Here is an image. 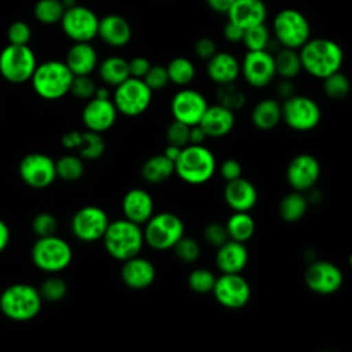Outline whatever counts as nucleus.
Segmentation results:
<instances>
[{
    "label": "nucleus",
    "mask_w": 352,
    "mask_h": 352,
    "mask_svg": "<svg viewBox=\"0 0 352 352\" xmlns=\"http://www.w3.org/2000/svg\"><path fill=\"white\" fill-rule=\"evenodd\" d=\"M301 67L315 78H326L338 72L344 62V51L336 41L324 37L309 38L298 50Z\"/></svg>",
    "instance_id": "f257e3e1"
},
{
    "label": "nucleus",
    "mask_w": 352,
    "mask_h": 352,
    "mask_svg": "<svg viewBox=\"0 0 352 352\" xmlns=\"http://www.w3.org/2000/svg\"><path fill=\"white\" fill-rule=\"evenodd\" d=\"M102 242L113 258L125 261L140 253L144 243L143 228L125 217L117 219L109 223Z\"/></svg>",
    "instance_id": "f03ea898"
},
{
    "label": "nucleus",
    "mask_w": 352,
    "mask_h": 352,
    "mask_svg": "<svg viewBox=\"0 0 352 352\" xmlns=\"http://www.w3.org/2000/svg\"><path fill=\"white\" fill-rule=\"evenodd\" d=\"M216 172V158L204 144H187L175 161V173L187 184L209 182Z\"/></svg>",
    "instance_id": "7ed1b4c3"
},
{
    "label": "nucleus",
    "mask_w": 352,
    "mask_h": 352,
    "mask_svg": "<svg viewBox=\"0 0 352 352\" xmlns=\"http://www.w3.org/2000/svg\"><path fill=\"white\" fill-rule=\"evenodd\" d=\"M43 300L38 289L29 283H14L0 294L1 314L15 322H28L36 318L41 309Z\"/></svg>",
    "instance_id": "20e7f679"
},
{
    "label": "nucleus",
    "mask_w": 352,
    "mask_h": 352,
    "mask_svg": "<svg viewBox=\"0 0 352 352\" xmlns=\"http://www.w3.org/2000/svg\"><path fill=\"white\" fill-rule=\"evenodd\" d=\"M73 77L63 60L52 59L36 66L30 82L40 98L56 100L69 94Z\"/></svg>",
    "instance_id": "39448f33"
},
{
    "label": "nucleus",
    "mask_w": 352,
    "mask_h": 352,
    "mask_svg": "<svg viewBox=\"0 0 352 352\" xmlns=\"http://www.w3.org/2000/svg\"><path fill=\"white\" fill-rule=\"evenodd\" d=\"M184 235L183 220L172 212L154 213L143 226V238L154 250H169Z\"/></svg>",
    "instance_id": "423d86ee"
},
{
    "label": "nucleus",
    "mask_w": 352,
    "mask_h": 352,
    "mask_svg": "<svg viewBox=\"0 0 352 352\" xmlns=\"http://www.w3.org/2000/svg\"><path fill=\"white\" fill-rule=\"evenodd\" d=\"M72 258L73 250L69 242L56 235L37 238L32 246L33 264L47 274H58L66 270Z\"/></svg>",
    "instance_id": "0eeeda50"
},
{
    "label": "nucleus",
    "mask_w": 352,
    "mask_h": 352,
    "mask_svg": "<svg viewBox=\"0 0 352 352\" xmlns=\"http://www.w3.org/2000/svg\"><path fill=\"white\" fill-rule=\"evenodd\" d=\"M272 30L282 48L300 50L311 38V25L296 8L280 10L272 21Z\"/></svg>",
    "instance_id": "6e6552de"
},
{
    "label": "nucleus",
    "mask_w": 352,
    "mask_h": 352,
    "mask_svg": "<svg viewBox=\"0 0 352 352\" xmlns=\"http://www.w3.org/2000/svg\"><path fill=\"white\" fill-rule=\"evenodd\" d=\"M37 59L29 45H6L0 52V74L12 84L30 81Z\"/></svg>",
    "instance_id": "1a4fd4ad"
},
{
    "label": "nucleus",
    "mask_w": 352,
    "mask_h": 352,
    "mask_svg": "<svg viewBox=\"0 0 352 352\" xmlns=\"http://www.w3.org/2000/svg\"><path fill=\"white\" fill-rule=\"evenodd\" d=\"M153 99V91L140 78L129 77L120 85L114 87L113 103L118 113L126 117L143 114Z\"/></svg>",
    "instance_id": "9d476101"
},
{
    "label": "nucleus",
    "mask_w": 352,
    "mask_h": 352,
    "mask_svg": "<svg viewBox=\"0 0 352 352\" xmlns=\"http://www.w3.org/2000/svg\"><path fill=\"white\" fill-rule=\"evenodd\" d=\"M282 106V121L297 131L307 132L318 126L322 118V111L319 104L309 96L293 95L292 98L283 100Z\"/></svg>",
    "instance_id": "9b49d317"
},
{
    "label": "nucleus",
    "mask_w": 352,
    "mask_h": 352,
    "mask_svg": "<svg viewBox=\"0 0 352 352\" xmlns=\"http://www.w3.org/2000/svg\"><path fill=\"white\" fill-rule=\"evenodd\" d=\"M63 33L74 43H91L98 36L99 18L88 7L76 4L66 8L60 19Z\"/></svg>",
    "instance_id": "f8f14e48"
},
{
    "label": "nucleus",
    "mask_w": 352,
    "mask_h": 352,
    "mask_svg": "<svg viewBox=\"0 0 352 352\" xmlns=\"http://www.w3.org/2000/svg\"><path fill=\"white\" fill-rule=\"evenodd\" d=\"M109 223L110 219L102 208L96 205H87L73 214L70 230L81 242H96L102 241Z\"/></svg>",
    "instance_id": "ddd939ff"
},
{
    "label": "nucleus",
    "mask_w": 352,
    "mask_h": 352,
    "mask_svg": "<svg viewBox=\"0 0 352 352\" xmlns=\"http://www.w3.org/2000/svg\"><path fill=\"white\" fill-rule=\"evenodd\" d=\"M212 293L216 301L228 309L245 307L252 296L250 285L241 274H221L216 276Z\"/></svg>",
    "instance_id": "4468645a"
},
{
    "label": "nucleus",
    "mask_w": 352,
    "mask_h": 352,
    "mask_svg": "<svg viewBox=\"0 0 352 352\" xmlns=\"http://www.w3.org/2000/svg\"><path fill=\"white\" fill-rule=\"evenodd\" d=\"M304 282L314 293L329 296L340 290L344 282V275L334 263L327 260H314L304 272Z\"/></svg>",
    "instance_id": "2eb2a0df"
},
{
    "label": "nucleus",
    "mask_w": 352,
    "mask_h": 352,
    "mask_svg": "<svg viewBox=\"0 0 352 352\" xmlns=\"http://www.w3.org/2000/svg\"><path fill=\"white\" fill-rule=\"evenodd\" d=\"M19 176L32 188H45L56 179L55 161L44 153L26 154L19 162Z\"/></svg>",
    "instance_id": "dca6fc26"
},
{
    "label": "nucleus",
    "mask_w": 352,
    "mask_h": 352,
    "mask_svg": "<svg viewBox=\"0 0 352 352\" xmlns=\"http://www.w3.org/2000/svg\"><path fill=\"white\" fill-rule=\"evenodd\" d=\"M209 104L201 92L191 88H183L172 96L170 113L173 120L192 126L199 124Z\"/></svg>",
    "instance_id": "f3484780"
},
{
    "label": "nucleus",
    "mask_w": 352,
    "mask_h": 352,
    "mask_svg": "<svg viewBox=\"0 0 352 352\" xmlns=\"http://www.w3.org/2000/svg\"><path fill=\"white\" fill-rule=\"evenodd\" d=\"M241 72L245 81L254 88H264L270 85L276 73L274 65V55L265 51H248L245 55Z\"/></svg>",
    "instance_id": "a211bd4d"
},
{
    "label": "nucleus",
    "mask_w": 352,
    "mask_h": 352,
    "mask_svg": "<svg viewBox=\"0 0 352 352\" xmlns=\"http://www.w3.org/2000/svg\"><path fill=\"white\" fill-rule=\"evenodd\" d=\"M320 176V164L312 154H298L290 160L286 168V179L294 191L305 192L315 187Z\"/></svg>",
    "instance_id": "6ab92c4d"
},
{
    "label": "nucleus",
    "mask_w": 352,
    "mask_h": 352,
    "mask_svg": "<svg viewBox=\"0 0 352 352\" xmlns=\"http://www.w3.org/2000/svg\"><path fill=\"white\" fill-rule=\"evenodd\" d=\"M117 114L118 111L111 99L91 98L82 109L81 120L87 131L102 133L114 125Z\"/></svg>",
    "instance_id": "aec40b11"
},
{
    "label": "nucleus",
    "mask_w": 352,
    "mask_h": 352,
    "mask_svg": "<svg viewBox=\"0 0 352 352\" xmlns=\"http://www.w3.org/2000/svg\"><path fill=\"white\" fill-rule=\"evenodd\" d=\"M223 197L227 206L234 212H249L258 198L254 184L242 176L226 183Z\"/></svg>",
    "instance_id": "412c9836"
},
{
    "label": "nucleus",
    "mask_w": 352,
    "mask_h": 352,
    "mask_svg": "<svg viewBox=\"0 0 352 352\" xmlns=\"http://www.w3.org/2000/svg\"><path fill=\"white\" fill-rule=\"evenodd\" d=\"M124 217L143 226L154 214V199L143 188H131L125 192L121 202Z\"/></svg>",
    "instance_id": "4be33fe9"
},
{
    "label": "nucleus",
    "mask_w": 352,
    "mask_h": 352,
    "mask_svg": "<svg viewBox=\"0 0 352 352\" xmlns=\"http://www.w3.org/2000/svg\"><path fill=\"white\" fill-rule=\"evenodd\" d=\"M121 279L131 289H146L155 279V267L150 260L138 254L132 258L122 261Z\"/></svg>",
    "instance_id": "5701e85b"
},
{
    "label": "nucleus",
    "mask_w": 352,
    "mask_h": 352,
    "mask_svg": "<svg viewBox=\"0 0 352 352\" xmlns=\"http://www.w3.org/2000/svg\"><path fill=\"white\" fill-rule=\"evenodd\" d=\"M226 15L230 22L245 30L265 22L267 6L263 0H235Z\"/></svg>",
    "instance_id": "b1692460"
},
{
    "label": "nucleus",
    "mask_w": 352,
    "mask_h": 352,
    "mask_svg": "<svg viewBox=\"0 0 352 352\" xmlns=\"http://www.w3.org/2000/svg\"><path fill=\"white\" fill-rule=\"evenodd\" d=\"M214 261L221 274H241L249 261V252L243 242L228 239L217 248Z\"/></svg>",
    "instance_id": "393cba45"
},
{
    "label": "nucleus",
    "mask_w": 352,
    "mask_h": 352,
    "mask_svg": "<svg viewBox=\"0 0 352 352\" xmlns=\"http://www.w3.org/2000/svg\"><path fill=\"white\" fill-rule=\"evenodd\" d=\"M98 36L110 47H125L132 38V28L129 22L117 14H109L99 19Z\"/></svg>",
    "instance_id": "a878e982"
},
{
    "label": "nucleus",
    "mask_w": 352,
    "mask_h": 352,
    "mask_svg": "<svg viewBox=\"0 0 352 352\" xmlns=\"http://www.w3.org/2000/svg\"><path fill=\"white\" fill-rule=\"evenodd\" d=\"M198 125L205 131L208 138H223L232 131L235 125V114L216 103L206 107Z\"/></svg>",
    "instance_id": "bb28decb"
},
{
    "label": "nucleus",
    "mask_w": 352,
    "mask_h": 352,
    "mask_svg": "<svg viewBox=\"0 0 352 352\" xmlns=\"http://www.w3.org/2000/svg\"><path fill=\"white\" fill-rule=\"evenodd\" d=\"M206 73L217 85L235 82L241 74V63L232 54L217 51L210 59H208Z\"/></svg>",
    "instance_id": "cd10ccee"
},
{
    "label": "nucleus",
    "mask_w": 352,
    "mask_h": 352,
    "mask_svg": "<svg viewBox=\"0 0 352 352\" xmlns=\"http://www.w3.org/2000/svg\"><path fill=\"white\" fill-rule=\"evenodd\" d=\"M63 62L73 76H89L98 66V54L89 43H74Z\"/></svg>",
    "instance_id": "c85d7f7f"
},
{
    "label": "nucleus",
    "mask_w": 352,
    "mask_h": 352,
    "mask_svg": "<svg viewBox=\"0 0 352 352\" xmlns=\"http://www.w3.org/2000/svg\"><path fill=\"white\" fill-rule=\"evenodd\" d=\"M250 120L253 125L261 131L274 129L282 121L280 102L272 98L261 99L253 107L250 113Z\"/></svg>",
    "instance_id": "c756f323"
},
{
    "label": "nucleus",
    "mask_w": 352,
    "mask_h": 352,
    "mask_svg": "<svg viewBox=\"0 0 352 352\" xmlns=\"http://www.w3.org/2000/svg\"><path fill=\"white\" fill-rule=\"evenodd\" d=\"M140 173L147 183L161 184L170 179V176L175 173V162L166 158L164 154H155L143 162Z\"/></svg>",
    "instance_id": "7c9ffc66"
},
{
    "label": "nucleus",
    "mask_w": 352,
    "mask_h": 352,
    "mask_svg": "<svg viewBox=\"0 0 352 352\" xmlns=\"http://www.w3.org/2000/svg\"><path fill=\"white\" fill-rule=\"evenodd\" d=\"M99 77L106 85L117 87L129 78L128 60L121 56H109L98 66Z\"/></svg>",
    "instance_id": "2f4dec72"
},
{
    "label": "nucleus",
    "mask_w": 352,
    "mask_h": 352,
    "mask_svg": "<svg viewBox=\"0 0 352 352\" xmlns=\"http://www.w3.org/2000/svg\"><path fill=\"white\" fill-rule=\"evenodd\" d=\"M308 201L305 198V195L300 191H292L289 194H286L279 205H278V213L280 216V219L283 221L287 223H296L298 220H301L307 210H308Z\"/></svg>",
    "instance_id": "473e14b6"
},
{
    "label": "nucleus",
    "mask_w": 352,
    "mask_h": 352,
    "mask_svg": "<svg viewBox=\"0 0 352 352\" xmlns=\"http://www.w3.org/2000/svg\"><path fill=\"white\" fill-rule=\"evenodd\" d=\"M224 226L230 239L243 243L253 236L256 230V221L249 212H234Z\"/></svg>",
    "instance_id": "72a5a7b5"
},
{
    "label": "nucleus",
    "mask_w": 352,
    "mask_h": 352,
    "mask_svg": "<svg viewBox=\"0 0 352 352\" xmlns=\"http://www.w3.org/2000/svg\"><path fill=\"white\" fill-rule=\"evenodd\" d=\"M274 65L276 76L287 80H293L302 70L298 51L292 48H280L274 56Z\"/></svg>",
    "instance_id": "f704fd0d"
},
{
    "label": "nucleus",
    "mask_w": 352,
    "mask_h": 352,
    "mask_svg": "<svg viewBox=\"0 0 352 352\" xmlns=\"http://www.w3.org/2000/svg\"><path fill=\"white\" fill-rule=\"evenodd\" d=\"M106 150V144L100 133L92 132V131H80L78 142L76 146V151H78V157L82 160L94 161L103 155Z\"/></svg>",
    "instance_id": "c9c22d12"
},
{
    "label": "nucleus",
    "mask_w": 352,
    "mask_h": 352,
    "mask_svg": "<svg viewBox=\"0 0 352 352\" xmlns=\"http://www.w3.org/2000/svg\"><path fill=\"white\" fill-rule=\"evenodd\" d=\"M165 67H166L169 82H173L175 85H179V87L188 85L195 77L194 63L184 56L173 58Z\"/></svg>",
    "instance_id": "e433bc0d"
},
{
    "label": "nucleus",
    "mask_w": 352,
    "mask_h": 352,
    "mask_svg": "<svg viewBox=\"0 0 352 352\" xmlns=\"http://www.w3.org/2000/svg\"><path fill=\"white\" fill-rule=\"evenodd\" d=\"M55 170L56 177L72 183L82 177L85 166L82 158L77 154H65L55 161Z\"/></svg>",
    "instance_id": "4c0bfd02"
},
{
    "label": "nucleus",
    "mask_w": 352,
    "mask_h": 352,
    "mask_svg": "<svg viewBox=\"0 0 352 352\" xmlns=\"http://www.w3.org/2000/svg\"><path fill=\"white\" fill-rule=\"evenodd\" d=\"M65 10L62 0H37L33 15L43 25H55L60 22Z\"/></svg>",
    "instance_id": "58836bf2"
},
{
    "label": "nucleus",
    "mask_w": 352,
    "mask_h": 352,
    "mask_svg": "<svg viewBox=\"0 0 352 352\" xmlns=\"http://www.w3.org/2000/svg\"><path fill=\"white\" fill-rule=\"evenodd\" d=\"M216 98L217 103L231 111H238L242 109L246 103V95L245 92L235 84V82H228V84H221L219 85L216 91Z\"/></svg>",
    "instance_id": "ea45409f"
},
{
    "label": "nucleus",
    "mask_w": 352,
    "mask_h": 352,
    "mask_svg": "<svg viewBox=\"0 0 352 352\" xmlns=\"http://www.w3.org/2000/svg\"><path fill=\"white\" fill-rule=\"evenodd\" d=\"M323 91L329 99L342 100L348 96L351 91L349 78L344 73H341V70H338L323 78Z\"/></svg>",
    "instance_id": "a19ab883"
},
{
    "label": "nucleus",
    "mask_w": 352,
    "mask_h": 352,
    "mask_svg": "<svg viewBox=\"0 0 352 352\" xmlns=\"http://www.w3.org/2000/svg\"><path fill=\"white\" fill-rule=\"evenodd\" d=\"M38 293L43 301L58 302L66 297L67 283L56 274H50V276L41 282L38 287Z\"/></svg>",
    "instance_id": "79ce46f5"
},
{
    "label": "nucleus",
    "mask_w": 352,
    "mask_h": 352,
    "mask_svg": "<svg viewBox=\"0 0 352 352\" xmlns=\"http://www.w3.org/2000/svg\"><path fill=\"white\" fill-rule=\"evenodd\" d=\"M242 43L248 51H265L270 44V30L264 23L243 30Z\"/></svg>",
    "instance_id": "37998d69"
},
{
    "label": "nucleus",
    "mask_w": 352,
    "mask_h": 352,
    "mask_svg": "<svg viewBox=\"0 0 352 352\" xmlns=\"http://www.w3.org/2000/svg\"><path fill=\"white\" fill-rule=\"evenodd\" d=\"M214 280H216L214 274L206 268H195L190 272L187 278L188 287L197 294L212 293Z\"/></svg>",
    "instance_id": "c03bdc74"
},
{
    "label": "nucleus",
    "mask_w": 352,
    "mask_h": 352,
    "mask_svg": "<svg viewBox=\"0 0 352 352\" xmlns=\"http://www.w3.org/2000/svg\"><path fill=\"white\" fill-rule=\"evenodd\" d=\"M172 249L175 252V256L177 257V260H180L182 263H186V264L195 263L201 256L199 243L194 238L187 236V235H183Z\"/></svg>",
    "instance_id": "a18cd8bd"
},
{
    "label": "nucleus",
    "mask_w": 352,
    "mask_h": 352,
    "mask_svg": "<svg viewBox=\"0 0 352 352\" xmlns=\"http://www.w3.org/2000/svg\"><path fill=\"white\" fill-rule=\"evenodd\" d=\"M58 228L56 217L50 212H40L32 220V230L37 238L55 235Z\"/></svg>",
    "instance_id": "49530a36"
},
{
    "label": "nucleus",
    "mask_w": 352,
    "mask_h": 352,
    "mask_svg": "<svg viewBox=\"0 0 352 352\" xmlns=\"http://www.w3.org/2000/svg\"><path fill=\"white\" fill-rule=\"evenodd\" d=\"M95 89L96 84L89 76H74L69 92L78 99L89 100L91 98H94Z\"/></svg>",
    "instance_id": "de8ad7c7"
},
{
    "label": "nucleus",
    "mask_w": 352,
    "mask_h": 352,
    "mask_svg": "<svg viewBox=\"0 0 352 352\" xmlns=\"http://www.w3.org/2000/svg\"><path fill=\"white\" fill-rule=\"evenodd\" d=\"M188 132H190V126L180 122V121H176L173 120L168 128H166V140H168V144H172V146H176V147H186L188 144Z\"/></svg>",
    "instance_id": "09e8293b"
},
{
    "label": "nucleus",
    "mask_w": 352,
    "mask_h": 352,
    "mask_svg": "<svg viewBox=\"0 0 352 352\" xmlns=\"http://www.w3.org/2000/svg\"><path fill=\"white\" fill-rule=\"evenodd\" d=\"M7 38L14 45H28L32 38V29L25 21H15L7 29Z\"/></svg>",
    "instance_id": "8fccbe9b"
},
{
    "label": "nucleus",
    "mask_w": 352,
    "mask_h": 352,
    "mask_svg": "<svg viewBox=\"0 0 352 352\" xmlns=\"http://www.w3.org/2000/svg\"><path fill=\"white\" fill-rule=\"evenodd\" d=\"M143 81L146 85L154 92V91H161L165 88L169 82L166 67L162 65H151L147 74L144 76Z\"/></svg>",
    "instance_id": "3c124183"
},
{
    "label": "nucleus",
    "mask_w": 352,
    "mask_h": 352,
    "mask_svg": "<svg viewBox=\"0 0 352 352\" xmlns=\"http://www.w3.org/2000/svg\"><path fill=\"white\" fill-rule=\"evenodd\" d=\"M204 238L213 248H219L220 245H223L226 241L230 239L226 226L220 221L208 223L204 228Z\"/></svg>",
    "instance_id": "603ef678"
},
{
    "label": "nucleus",
    "mask_w": 352,
    "mask_h": 352,
    "mask_svg": "<svg viewBox=\"0 0 352 352\" xmlns=\"http://www.w3.org/2000/svg\"><path fill=\"white\" fill-rule=\"evenodd\" d=\"M194 52L198 58H201L204 60H208L217 52V47H216V43L212 38L201 37L194 44Z\"/></svg>",
    "instance_id": "864d4df0"
},
{
    "label": "nucleus",
    "mask_w": 352,
    "mask_h": 352,
    "mask_svg": "<svg viewBox=\"0 0 352 352\" xmlns=\"http://www.w3.org/2000/svg\"><path fill=\"white\" fill-rule=\"evenodd\" d=\"M151 63L144 56H135L131 60H128V69H129V77L140 78L143 80L147 74Z\"/></svg>",
    "instance_id": "5fc2aeb1"
},
{
    "label": "nucleus",
    "mask_w": 352,
    "mask_h": 352,
    "mask_svg": "<svg viewBox=\"0 0 352 352\" xmlns=\"http://www.w3.org/2000/svg\"><path fill=\"white\" fill-rule=\"evenodd\" d=\"M220 173L226 182L235 180L242 176V165L239 161H236L234 158H228V160L223 161V164L220 166Z\"/></svg>",
    "instance_id": "6e6d98bb"
},
{
    "label": "nucleus",
    "mask_w": 352,
    "mask_h": 352,
    "mask_svg": "<svg viewBox=\"0 0 352 352\" xmlns=\"http://www.w3.org/2000/svg\"><path fill=\"white\" fill-rule=\"evenodd\" d=\"M275 94L279 99L286 100L289 98H292L293 95H296L294 92V84L292 80L287 78H280L276 85H275Z\"/></svg>",
    "instance_id": "4d7b16f0"
},
{
    "label": "nucleus",
    "mask_w": 352,
    "mask_h": 352,
    "mask_svg": "<svg viewBox=\"0 0 352 352\" xmlns=\"http://www.w3.org/2000/svg\"><path fill=\"white\" fill-rule=\"evenodd\" d=\"M223 34H224L226 40L230 43H241L242 37H243V29L228 21L224 26Z\"/></svg>",
    "instance_id": "13d9d810"
},
{
    "label": "nucleus",
    "mask_w": 352,
    "mask_h": 352,
    "mask_svg": "<svg viewBox=\"0 0 352 352\" xmlns=\"http://www.w3.org/2000/svg\"><path fill=\"white\" fill-rule=\"evenodd\" d=\"M206 133L199 125H192L190 126L188 132V144H204L206 140Z\"/></svg>",
    "instance_id": "bf43d9fd"
},
{
    "label": "nucleus",
    "mask_w": 352,
    "mask_h": 352,
    "mask_svg": "<svg viewBox=\"0 0 352 352\" xmlns=\"http://www.w3.org/2000/svg\"><path fill=\"white\" fill-rule=\"evenodd\" d=\"M210 10H213L217 14H227L228 8L235 0H205Z\"/></svg>",
    "instance_id": "052dcab7"
},
{
    "label": "nucleus",
    "mask_w": 352,
    "mask_h": 352,
    "mask_svg": "<svg viewBox=\"0 0 352 352\" xmlns=\"http://www.w3.org/2000/svg\"><path fill=\"white\" fill-rule=\"evenodd\" d=\"M78 136H80V131H69L66 132L60 142H62V146L67 150H76V146H77V142H78Z\"/></svg>",
    "instance_id": "680f3d73"
},
{
    "label": "nucleus",
    "mask_w": 352,
    "mask_h": 352,
    "mask_svg": "<svg viewBox=\"0 0 352 352\" xmlns=\"http://www.w3.org/2000/svg\"><path fill=\"white\" fill-rule=\"evenodd\" d=\"M8 242H10V228L0 219V253L8 246Z\"/></svg>",
    "instance_id": "e2e57ef3"
},
{
    "label": "nucleus",
    "mask_w": 352,
    "mask_h": 352,
    "mask_svg": "<svg viewBox=\"0 0 352 352\" xmlns=\"http://www.w3.org/2000/svg\"><path fill=\"white\" fill-rule=\"evenodd\" d=\"M180 151H182V148L180 147H176V146H172V144H168L166 147H165V150H164V155L166 157V158H169L170 161H176L177 160V157H179V154H180Z\"/></svg>",
    "instance_id": "0e129e2a"
},
{
    "label": "nucleus",
    "mask_w": 352,
    "mask_h": 352,
    "mask_svg": "<svg viewBox=\"0 0 352 352\" xmlns=\"http://www.w3.org/2000/svg\"><path fill=\"white\" fill-rule=\"evenodd\" d=\"M110 91L107 87H96L95 89V95L94 98H99V99H110Z\"/></svg>",
    "instance_id": "69168bd1"
},
{
    "label": "nucleus",
    "mask_w": 352,
    "mask_h": 352,
    "mask_svg": "<svg viewBox=\"0 0 352 352\" xmlns=\"http://www.w3.org/2000/svg\"><path fill=\"white\" fill-rule=\"evenodd\" d=\"M62 4L65 6V8H70V7H74L77 4L76 0H62Z\"/></svg>",
    "instance_id": "338daca9"
},
{
    "label": "nucleus",
    "mask_w": 352,
    "mask_h": 352,
    "mask_svg": "<svg viewBox=\"0 0 352 352\" xmlns=\"http://www.w3.org/2000/svg\"><path fill=\"white\" fill-rule=\"evenodd\" d=\"M323 352H333V351H323Z\"/></svg>",
    "instance_id": "774afa93"
}]
</instances>
